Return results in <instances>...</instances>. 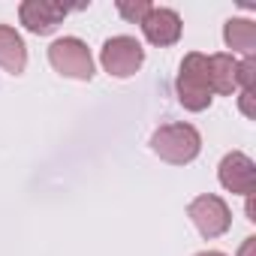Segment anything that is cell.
<instances>
[{"label":"cell","instance_id":"2","mask_svg":"<svg viewBox=\"0 0 256 256\" xmlns=\"http://www.w3.org/2000/svg\"><path fill=\"white\" fill-rule=\"evenodd\" d=\"M175 90H178V102L187 112H205L211 106L214 90H211V76H208V54L190 52L181 60V72H178Z\"/></svg>","mask_w":256,"mask_h":256},{"label":"cell","instance_id":"10","mask_svg":"<svg viewBox=\"0 0 256 256\" xmlns=\"http://www.w3.org/2000/svg\"><path fill=\"white\" fill-rule=\"evenodd\" d=\"M223 40L232 52H241L244 58H253V52H256V22L229 18L226 28H223Z\"/></svg>","mask_w":256,"mask_h":256},{"label":"cell","instance_id":"14","mask_svg":"<svg viewBox=\"0 0 256 256\" xmlns=\"http://www.w3.org/2000/svg\"><path fill=\"white\" fill-rule=\"evenodd\" d=\"M253 253H256V238L250 235V238H244V244H241L238 256H253Z\"/></svg>","mask_w":256,"mask_h":256},{"label":"cell","instance_id":"8","mask_svg":"<svg viewBox=\"0 0 256 256\" xmlns=\"http://www.w3.org/2000/svg\"><path fill=\"white\" fill-rule=\"evenodd\" d=\"M142 34L151 46H175L181 40V16L166 6H151V12L142 18Z\"/></svg>","mask_w":256,"mask_h":256},{"label":"cell","instance_id":"1","mask_svg":"<svg viewBox=\"0 0 256 256\" xmlns=\"http://www.w3.org/2000/svg\"><path fill=\"white\" fill-rule=\"evenodd\" d=\"M151 151L172 166H187L199 157L202 136L193 124H163L151 136Z\"/></svg>","mask_w":256,"mask_h":256},{"label":"cell","instance_id":"6","mask_svg":"<svg viewBox=\"0 0 256 256\" xmlns=\"http://www.w3.org/2000/svg\"><path fill=\"white\" fill-rule=\"evenodd\" d=\"M217 178L229 193H238V196H253V190H256V166L241 151H232L220 160Z\"/></svg>","mask_w":256,"mask_h":256},{"label":"cell","instance_id":"3","mask_svg":"<svg viewBox=\"0 0 256 256\" xmlns=\"http://www.w3.org/2000/svg\"><path fill=\"white\" fill-rule=\"evenodd\" d=\"M48 64L66 76V78H76V82H90L94 78V58H90V48L78 40V36H64V40H54L52 48H48Z\"/></svg>","mask_w":256,"mask_h":256},{"label":"cell","instance_id":"13","mask_svg":"<svg viewBox=\"0 0 256 256\" xmlns=\"http://www.w3.org/2000/svg\"><path fill=\"white\" fill-rule=\"evenodd\" d=\"M253 82H256V64H253V58H244V60L238 64L235 84H238L244 94H253Z\"/></svg>","mask_w":256,"mask_h":256},{"label":"cell","instance_id":"15","mask_svg":"<svg viewBox=\"0 0 256 256\" xmlns=\"http://www.w3.org/2000/svg\"><path fill=\"white\" fill-rule=\"evenodd\" d=\"M250 100H253V94H244V90H241V112H244L247 118H253V106H250Z\"/></svg>","mask_w":256,"mask_h":256},{"label":"cell","instance_id":"16","mask_svg":"<svg viewBox=\"0 0 256 256\" xmlns=\"http://www.w3.org/2000/svg\"><path fill=\"white\" fill-rule=\"evenodd\" d=\"M196 256H226V253H217V250H205V253H196Z\"/></svg>","mask_w":256,"mask_h":256},{"label":"cell","instance_id":"5","mask_svg":"<svg viewBox=\"0 0 256 256\" xmlns=\"http://www.w3.org/2000/svg\"><path fill=\"white\" fill-rule=\"evenodd\" d=\"M187 214H190V220H193V226L199 229L202 238H220V235L229 232V226H232V211H229V205H226L220 196H214V193L196 196V199L187 205Z\"/></svg>","mask_w":256,"mask_h":256},{"label":"cell","instance_id":"7","mask_svg":"<svg viewBox=\"0 0 256 256\" xmlns=\"http://www.w3.org/2000/svg\"><path fill=\"white\" fill-rule=\"evenodd\" d=\"M66 6L64 4H52V0H24V4L18 6V18L22 24L30 30V34H52L64 18H66Z\"/></svg>","mask_w":256,"mask_h":256},{"label":"cell","instance_id":"11","mask_svg":"<svg viewBox=\"0 0 256 256\" xmlns=\"http://www.w3.org/2000/svg\"><path fill=\"white\" fill-rule=\"evenodd\" d=\"M235 72H238V60L232 54H211L208 58V76H211V90L229 96L238 84H235Z\"/></svg>","mask_w":256,"mask_h":256},{"label":"cell","instance_id":"12","mask_svg":"<svg viewBox=\"0 0 256 256\" xmlns=\"http://www.w3.org/2000/svg\"><path fill=\"white\" fill-rule=\"evenodd\" d=\"M118 12H120L126 22L142 24V18L151 12V4H148V0H120V4H118Z\"/></svg>","mask_w":256,"mask_h":256},{"label":"cell","instance_id":"4","mask_svg":"<svg viewBox=\"0 0 256 256\" xmlns=\"http://www.w3.org/2000/svg\"><path fill=\"white\" fill-rule=\"evenodd\" d=\"M100 64L108 76L114 78H130L139 72V66L145 64V48L139 40L133 36H112L102 42L100 48Z\"/></svg>","mask_w":256,"mask_h":256},{"label":"cell","instance_id":"9","mask_svg":"<svg viewBox=\"0 0 256 256\" xmlns=\"http://www.w3.org/2000/svg\"><path fill=\"white\" fill-rule=\"evenodd\" d=\"M0 66L12 76H22L28 66V46L22 34L10 24H0Z\"/></svg>","mask_w":256,"mask_h":256}]
</instances>
